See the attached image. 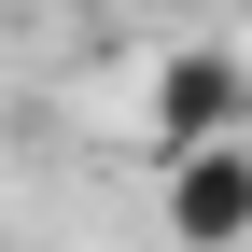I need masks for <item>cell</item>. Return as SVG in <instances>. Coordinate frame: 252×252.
<instances>
[{
    "label": "cell",
    "instance_id": "cell-2",
    "mask_svg": "<svg viewBox=\"0 0 252 252\" xmlns=\"http://www.w3.org/2000/svg\"><path fill=\"white\" fill-rule=\"evenodd\" d=\"M154 224H168L182 252H238V238H252V140L168 154V168H154Z\"/></svg>",
    "mask_w": 252,
    "mask_h": 252
},
{
    "label": "cell",
    "instance_id": "cell-1",
    "mask_svg": "<svg viewBox=\"0 0 252 252\" xmlns=\"http://www.w3.org/2000/svg\"><path fill=\"white\" fill-rule=\"evenodd\" d=\"M140 126H154V168H168V154H224V140H252V56H238V42H168V56H154Z\"/></svg>",
    "mask_w": 252,
    "mask_h": 252
}]
</instances>
